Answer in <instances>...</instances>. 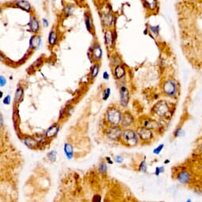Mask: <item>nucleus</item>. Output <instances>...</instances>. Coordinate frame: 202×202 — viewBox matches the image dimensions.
I'll use <instances>...</instances> for the list:
<instances>
[{
	"mask_svg": "<svg viewBox=\"0 0 202 202\" xmlns=\"http://www.w3.org/2000/svg\"><path fill=\"white\" fill-rule=\"evenodd\" d=\"M150 30H152V32L154 33V34H158V33H159V26H155V27L150 26Z\"/></svg>",
	"mask_w": 202,
	"mask_h": 202,
	"instance_id": "nucleus-33",
	"label": "nucleus"
},
{
	"mask_svg": "<svg viewBox=\"0 0 202 202\" xmlns=\"http://www.w3.org/2000/svg\"><path fill=\"white\" fill-rule=\"evenodd\" d=\"M164 172V167L163 166H161V167H156L155 169V172H154V174L156 176H159L160 174L161 173Z\"/></svg>",
	"mask_w": 202,
	"mask_h": 202,
	"instance_id": "nucleus-32",
	"label": "nucleus"
},
{
	"mask_svg": "<svg viewBox=\"0 0 202 202\" xmlns=\"http://www.w3.org/2000/svg\"><path fill=\"white\" fill-rule=\"evenodd\" d=\"M57 41V33L55 30H52L48 35V43L49 45L53 46Z\"/></svg>",
	"mask_w": 202,
	"mask_h": 202,
	"instance_id": "nucleus-19",
	"label": "nucleus"
},
{
	"mask_svg": "<svg viewBox=\"0 0 202 202\" xmlns=\"http://www.w3.org/2000/svg\"><path fill=\"white\" fill-rule=\"evenodd\" d=\"M110 88H106V89L104 90L103 94H102V98H103V100H104V101H106L107 99L109 98V97H110Z\"/></svg>",
	"mask_w": 202,
	"mask_h": 202,
	"instance_id": "nucleus-29",
	"label": "nucleus"
},
{
	"mask_svg": "<svg viewBox=\"0 0 202 202\" xmlns=\"http://www.w3.org/2000/svg\"><path fill=\"white\" fill-rule=\"evenodd\" d=\"M1 125H3V116H1Z\"/></svg>",
	"mask_w": 202,
	"mask_h": 202,
	"instance_id": "nucleus-40",
	"label": "nucleus"
},
{
	"mask_svg": "<svg viewBox=\"0 0 202 202\" xmlns=\"http://www.w3.org/2000/svg\"><path fill=\"white\" fill-rule=\"evenodd\" d=\"M17 6H19L21 9L25 10L26 11H29L30 9H31V5L30 3H28L27 1H25V0H20V1H18V3L16 4Z\"/></svg>",
	"mask_w": 202,
	"mask_h": 202,
	"instance_id": "nucleus-20",
	"label": "nucleus"
},
{
	"mask_svg": "<svg viewBox=\"0 0 202 202\" xmlns=\"http://www.w3.org/2000/svg\"><path fill=\"white\" fill-rule=\"evenodd\" d=\"M184 135V131L182 130L181 128H178L176 129L175 132H174V137H181Z\"/></svg>",
	"mask_w": 202,
	"mask_h": 202,
	"instance_id": "nucleus-31",
	"label": "nucleus"
},
{
	"mask_svg": "<svg viewBox=\"0 0 202 202\" xmlns=\"http://www.w3.org/2000/svg\"><path fill=\"white\" fill-rule=\"evenodd\" d=\"M147 168H148V166H147V163H146L145 160L142 161L141 163L140 164V166H139V170H140V171H142V172L146 173L147 172Z\"/></svg>",
	"mask_w": 202,
	"mask_h": 202,
	"instance_id": "nucleus-28",
	"label": "nucleus"
},
{
	"mask_svg": "<svg viewBox=\"0 0 202 202\" xmlns=\"http://www.w3.org/2000/svg\"><path fill=\"white\" fill-rule=\"evenodd\" d=\"M105 159H106V161H107V162H108V163L113 164V161L110 160V157H106V158H105Z\"/></svg>",
	"mask_w": 202,
	"mask_h": 202,
	"instance_id": "nucleus-38",
	"label": "nucleus"
},
{
	"mask_svg": "<svg viewBox=\"0 0 202 202\" xmlns=\"http://www.w3.org/2000/svg\"><path fill=\"white\" fill-rule=\"evenodd\" d=\"M24 91L23 90L21 89V87H18L17 90H16V93H15V97H14V101L15 103H18V101L21 100L22 97H23Z\"/></svg>",
	"mask_w": 202,
	"mask_h": 202,
	"instance_id": "nucleus-22",
	"label": "nucleus"
},
{
	"mask_svg": "<svg viewBox=\"0 0 202 202\" xmlns=\"http://www.w3.org/2000/svg\"><path fill=\"white\" fill-rule=\"evenodd\" d=\"M163 148H164V144H160V145L159 146V147H157L156 148L154 149L153 153H154V154H159L161 152H162V150H163Z\"/></svg>",
	"mask_w": 202,
	"mask_h": 202,
	"instance_id": "nucleus-30",
	"label": "nucleus"
},
{
	"mask_svg": "<svg viewBox=\"0 0 202 202\" xmlns=\"http://www.w3.org/2000/svg\"><path fill=\"white\" fill-rule=\"evenodd\" d=\"M122 143L128 147H134L139 143V135L137 132L132 129H125L122 132Z\"/></svg>",
	"mask_w": 202,
	"mask_h": 202,
	"instance_id": "nucleus-2",
	"label": "nucleus"
},
{
	"mask_svg": "<svg viewBox=\"0 0 202 202\" xmlns=\"http://www.w3.org/2000/svg\"><path fill=\"white\" fill-rule=\"evenodd\" d=\"M122 113L118 108L111 106L108 108L105 113V120L110 125H118L121 124L122 119Z\"/></svg>",
	"mask_w": 202,
	"mask_h": 202,
	"instance_id": "nucleus-1",
	"label": "nucleus"
},
{
	"mask_svg": "<svg viewBox=\"0 0 202 202\" xmlns=\"http://www.w3.org/2000/svg\"><path fill=\"white\" fill-rule=\"evenodd\" d=\"M114 159H115V162L117 163H121L122 162L124 161V159H123L122 156H121V155H117Z\"/></svg>",
	"mask_w": 202,
	"mask_h": 202,
	"instance_id": "nucleus-35",
	"label": "nucleus"
},
{
	"mask_svg": "<svg viewBox=\"0 0 202 202\" xmlns=\"http://www.w3.org/2000/svg\"><path fill=\"white\" fill-rule=\"evenodd\" d=\"M103 20V22H104V24H105V26H108V27H110V26H112V24H113V16L111 14H105L103 17V18H102Z\"/></svg>",
	"mask_w": 202,
	"mask_h": 202,
	"instance_id": "nucleus-21",
	"label": "nucleus"
},
{
	"mask_svg": "<svg viewBox=\"0 0 202 202\" xmlns=\"http://www.w3.org/2000/svg\"><path fill=\"white\" fill-rule=\"evenodd\" d=\"M99 172L101 174H105L107 171V164L105 162H101V164L99 165V168H98Z\"/></svg>",
	"mask_w": 202,
	"mask_h": 202,
	"instance_id": "nucleus-26",
	"label": "nucleus"
},
{
	"mask_svg": "<svg viewBox=\"0 0 202 202\" xmlns=\"http://www.w3.org/2000/svg\"><path fill=\"white\" fill-rule=\"evenodd\" d=\"M177 180L181 184H188L191 180V175L188 171H180L177 175Z\"/></svg>",
	"mask_w": 202,
	"mask_h": 202,
	"instance_id": "nucleus-8",
	"label": "nucleus"
},
{
	"mask_svg": "<svg viewBox=\"0 0 202 202\" xmlns=\"http://www.w3.org/2000/svg\"><path fill=\"white\" fill-rule=\"evenodd\" d=\"M120 101L122 106H127L129 101V93H128V89L125 86H121L120 88Z\"/></svg>",
	"mask_w": 202,
	"mask_h": 202,
	"instance_id": "nucleus-6",
	"label": "nucleus"
},
{
	"mask_svg": "<svg viewBox=\"0 0 202 202\" xmlns=\"http://www.w3.org/2000/svg\"><path fill=\"white\" fill-rule=\"evenodd\" d=\"M163 92L166 94L168 97H175L178 92V85L175 81L173 79H168L166 81L163 86Z\"/></svg>",
	"mask_w": 202,
	"mask_h": 202,
	"instance_id": "nucleus-3",
	"label": "nucleus"
},
{
	"mask_svg": "<svg viewBox=\"0 0 202 202\" xmlns=\"http://www.w3.org/2000/svg\"><path fill=\"white\" fill-rule=\"evenodd\" d=\"M141 125H142V127H144V128H150V129H152V128H156L158 127L157 122L154 121V120H152L150 118H143L142 121H141Z\"/></svg>",
	"mask_w": 202,
	"mask_h": 202,
	"instance_id": "nucleus-11",
	"label": "nucleus"
},
{
	"mask_svg": "<svg viewBox=\"0 0 202 202\" xmlns=\"http://www.w3.org/2000/svg\"><path fill=\"white\" fill-rule=\"evenodd\" d=\"M6 79H5V78L3 77V76H1L0 77V85H1V86H3L6 85Z\"/></svg>",
	"mask_w": 202,
	"mask_h": 202,
	"instance_id": "nucleus-36",
	"label": "nucleus"
},
{
	"mask_svg": "<svg viewBox=\"0 0 202 202\" xmlns=\"http://www.w3.org/2000/svg\"><path fill=\"white\" fill-rule=\"evenodd\" d=\"M57 151H51L50 152H48L47 154V156L48 158V159L52 162H55L57 159Z\"/></svg>",
	"mask_w": 202,
	"mask_h": 202,
	"instance_id": "nucleus-24",
	"label": "nucleus"
},
{
	"mask_svg": "<svg viewBox=\"0 0 202 202\" xmlns=\"http://www.w3.org/2000/svg\"><path fill=\"white\" fill-rule=\"evenodd\" d=\"M59 130V126L57 124H55V125H52L51 127H49V128L46 131V133H45V136L48 139H51V138H53L57 135L58 132Z\"/></svg>",
	"mask_w": 202,
	"mask_h": 202,
	"instance_id": "nucleus-10",
	"label": "nucleus"
},
{
	"mask_svg": "<svg viewBox=\"0 0 202 202\" xmlns=\"http://www.w3.org/2000/svg\"><path fill=\"white\" fill-rule=\"evenodd\" d=\"M109 77H110V75L108 74V72L105 71L104 73H103V79H109Z\"/></svg>",
	"mask_w": 202,
	"mask_h": 202,
	"instance_id": "nucleus-37",
	"label": "nucleus"
},
{
	"mask_svg": "<svg viewBox=\"0 0 202 202\" xmlns=\"http://www.w3.org/2000/svg\"><path fill=\"white\" fill-rule=\"evenodd\" d=\"M85 23H86V29L88 31L91 32V30H92V25L90 23V19L88 17V15H85Z\"/></svg>",
	"mask_w": 202,
	"mask_h": 202,
	"instance_id": "nucleus-25",
	"label": "nucleus"
},
{
	"mask_svg": "<svg viewBox=\"0 0 202 202\" xmlns=\"http://www.w3.org/2000/svg\"><path fill=\"white\" fill-rule=\"evenodd\" d=\"M137 133L139 135V137L143 141H150L153 138L154 134L150 128L140 127L137 129Z\"/></svg>",
	"mask_w": 202,
	"mask_h": 202,
	"instance_id": "nucleus-5",
	"label": "nucleus"
},
{
	"mask_svg": "<svg viewBox=\"0 0 202 202\" xmlns=\"http://www.w3.org/2000/svg\"><path fill=\"white\" fill-rule=\"evenodd\" d=\"M146 4L148 6L149 8L154 9L156 6V0H145Z\"/></svg>",
	"mask_w": 202,
	"mask_h": 202,
	"instance_id": "nucleus-27",
	"label": "nucleus"
},
{
	"mask_svg": "<svg viewBox=\"0 0 202 202\" xmlns=\"http://www.w3.org/2000/svg\"><path fill=\"white\" fill-rule=\"evenodd\" d=\"M156 109H154V111L156 112V113H158L159 116H164L167 111L169 110V107L168 105L164 103V101H160V103H159L158 105H155Z\"/></svg>",
	"mask_w": 202,
	"mask_h": 202,
	"instance_id": "nucleus-9",
	"label": "nucleus"
},
{
	"mask_svg": "<svg viewBox=\"0 0 202 202\" xmlns=\"http://www.w3.org/2000/svg\"><path fill=\"white\" fill-rule=\"evenodd\" d=\"M121 128L118 125H111L110 127L107 128L106 135L107 137L112 140H119L121 138L122 135Z\"/></svg>",
	"mask_w": 202,
	"mask_h": 202,
	"instance_id": "nucleus-4",
	"label": "nucleus"
},
{
	"mask_svg": "<svg viewBox=\"0 0 202 202\" xmlns=\"http://www.w3.org/2000/svg\"><path fill=\"white\" fill-rule=\"evenodd\" d=\"M105 41L109 47H113V41H114V37H113V33H112L110 30H107L105 33Z\"/></svg>",
	"mask_w": 202,
	"mask_h": 202,
	"instance_id": "nucleus-16",
	"label": "nucleus"
},
{
	"mask_svg": "<svg viewBox=\"0 0 202 202\" xmlns=\"http://www.w3.org/2000/svg\"><path fill=\"white\" fill-rule=\"evenodd\" d=\"M64 153H65L66 157L68 159H71L73 158V155H74V148H73V146L70 143H66L64 144Z\"/></svg>",
	"mask_w": 202,
	"mask_h": 202,
	"instance_id": "nucleus-13",
	"label": "nucleus"
},
{
	"mask_svg": "<svg viewBox=\"0 0 202 202\" xmlns=\"http://www.w3.org/2000/svg\"><path fill=\"white\" fill-rule=\"evenodd\" d=\"M99 64L98 63H95L93 66L92 69H91V72H90V77L91 79H95L97 77V75L98 74V72H99Z\"/></svg>",
	"mask_w": 202,
	"mask_h": 202,
	"instance_id": "nucleus-23",
	"label": "nucleus"
},
{
	"mask_svg": "<svg viewBox=\"0 0 202 202\" xmlns=\"http://www.w3.org/2000/svg\"><path fill=\"white\" fill-rule=\"evenodd\" d=\"M170 161L169 160H166V161H165V163H169Z\"/></svg>",
	"mask_w": 202,
	"mask_h": 202,
	"instance_id": "nucleus-41",
	"label": "nucleus"
},
{
	"mask_svg": "<svg viewBox=\"0 0 202 202\" xmlns=\"http://www.w3.org/2000/svg\"><path fill=\"white\" fill-rule=\"evenodd\" d=\"M41 37L38 35L33 36L30 41V45L32 48H38L40 45H41Z\"/></svg>",
	"mask_w": 202,
	"mask_h": 202,
	"instance_id": "nucleus-15",
	"label": "nucleus"
},
{
	"mask_svg": "<svg viewBox=\"0 0 202 202\" xmlns=\"http://www.w3.org/2000/svg\"><path fill=\"white\" fill-rule=\"evenodd\" d=\"M10 101H11V99H10V95H7L6 98L3 99V103H4L5 105H10Z\"/></svg>",
	"mask_w": 202,
	"mask_h": 202,
	"instance_id": "nucleus-34",
	"label": "nucleus"
},
{
	"mask_svg": "<svg viewBox=\"0 0 202 202\" xmlns=\"http://www.w3.org/2000/svg\"><path fill=\"white\" fill-rule=\"evenodd\" d=\"M24 143L30 148H34L37 146V140L33 139V137H26L24 139Z\"/></svg>",
	"mask_w": 202,
	"mask_h": 202,
	"instance_id": "nucleus-17",
	"label": "nucleus"
},
{
	"mask_svg": "<svg viewBox=\"0 0 202 202\" xmlns=\"http://www.w3.org/2000/svg\"><path fill=\"white\" fill-rule=\"evenodd\" d=\"M102 56V50L101 47L98 45H95L93 48L92 50V57L95 61H99L101 59Z\"/></svg>",
	"mask_w": 202,
	"mask_h": 202,
	"instance_id": "nucleus-12",
	"label": "nucleus"
},
{
	"mask_svg": "<svg viewBox=\"0 0 202 202\" xmlns=\"http://www.w3.org/2000/svg\"><path fill=\"white\" fill-rule=\"evenodd\" d=\"M43 22L45 23V27L48 26V21H47V20H46V19H43Z\"/></svg>",
	"mask_w": 202,
	"mask_h": 202,
	"instance_id": "nucleus-39",
	"label": "nucleus"
},
{
	"mask_svg": "<svg viewBox=\"0 0 202 202\" xmlns=\"http://www.w3.org/2000/svg\"><path fill=\"white\" fill-rule=\"evenodd\" d=\"M133 121L134 118L132 116V114L128 112H126V113H123V115H122L121 125L123 128H128V126L132 125V124L133 123Z\"/></svg>",
	"mask_w": 202,
	"mask_h": 202,
	"instance_id": "nucleus-7",
	"label": "nucleus"
},
{
	"mask_svg": "<svg viewBox=\"0 0 202 202\" xmlns=\"http://www.w3.org/2000/svg\"><path fill=\"white\" fill-rule=\"evenodd\" d=\"M30 30L33 32V33H37L40 30V24H39L38 21L37 20V18L33 16H31L30 17Z\"/></svg>",
	"mask_w": 202,
	"mask_h": 202,
	"instance_id": "nucleus-14",
	"label": "nucleus"
},
{
	"mask_svg": "<svg viewBox=\"0 0 202 202\" xmlns=\"http://www.w3.org/2000/svg\"><path fill=\"white\" fill-rule=\"evenodd\" d=\"M114 74L117 79H121L125 75V71L124 68L121 65H117L114 70Z\"/></svg>",
	"mask_w": 202,
	"mask_h": 202,
	"instance_id": "nucleus-18",
	"label": "nucleus"
}]
</instances>
